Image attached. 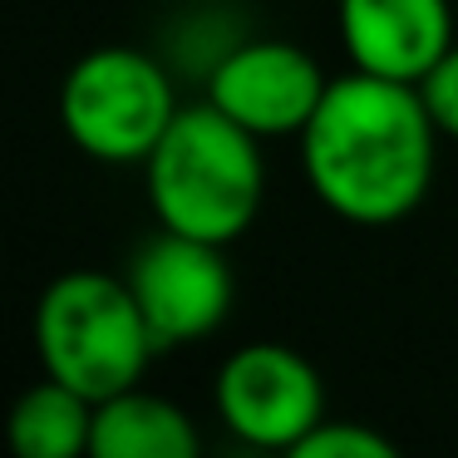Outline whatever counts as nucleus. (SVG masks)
Wrapping results in <instances>:
<instances>
[{
    "label": "nucleus",
    "instance_id": "f257e3e1",
    "mask_svg": "<svg viewBox=\"0 0 458 458\" xmlns=\"http://www.w3.org/2000/svg\"><path fill=\"white\" fill-rule=\"evenodd\" d=\"M438 123L419 84L385 74H340L301 129L306 182L335 217L355 227L404 222L434 182Z\"/></svg>",
    "mask_w": 458,
    "mask_h": 458
},
{
    "label": "nucleus",
    "instance_id": "f03ea898",
    "mask_svg": "<svg viewBox=\"0 0 458 458\" xmlns=\"http://www.w3.org/2000/svg\"><path fill=\"white\" fill-rule=\"evenodd\" d=\"M143 168L158 227L227 247L257 222L267 188L261 143L212 99L178 109Z\"/></svg>",
    "mask_w": 458,
    "mask_h": 458
},
{
    "label": "nucleus",
    "instance_id": "7ed1b4c3",
    "mask_svg": "<svg viewBox=\"0 0 458 458\" xmlns=\"http://www.w3.org/2000/svg\"><path fill=\"white\" fill-rule=\"evenodd\" d=\"M35 350L45 375L94 404L133 389L143 365L158 355L129 276L119 281L109 271H64L45 286L35 306Z\"/></svg>",
    "mask_w": 458,
    "mask_h": 458
},
{
    "label": "nucleus",
    "instance_id": "20e7f679",
    "mask_svg": "<svg viewBox=\"0 0 458 458\" xmlns=\"http://www.w3.org/2000/svg\"><path fill=\"white\" fill-rule=\"evenodd\" d=\"M178 99L163 64L129 45L89 50L70 64L60 84V123L80 153L99 163H148Z\"/></svg>",
    "mask_w": 458,
    "mask_h": 458
},
{
    "label": "nucleus",
    "instance_id": "39448f33",
    "mask_svg": "<svg viewBox=\"0 0 458 458\" xmlns=\"http://www.w3.org/2000/svg\"><path fill=\"white\" fill-rule=\"evenodd\" d=\"M129 286L158 350L202 340L227 320L237 281L217 242L163 227L129 261Z\"/></svg>",
    "mask_w": 458,
    "mask_h": 458
},
{
    "label": "nucleus",
    "instance_id": "423d86ee",
    "mask_svg": "<svg viewBox=\"0 0 458 458\" xmlns=\"http://www.w3.org/2000/svg\"><path fill=\"white\" fill-rule=\"evenodd\" d=\"M217 414L251 448H286L326 419V385L301 350L257 340L227 355L217 369Z\"/></svg>",
    "mask_w": 458,
    "mask_h": 458
},
{
    "label": "nucleus",
    "instance_id": "0eeeda50",
    "mask_svg": "<svg viewBox=\"0 0 458 458\" xmlns=\"http://www.w3.org/2000/svg\"><path fill=\"white\" fill-rule=\"evenodd\" d=\"M330 80L320 74V64L310 60L301 45L286 40H251L237 45L232 55H222L212 64L208 99L222 114L251 129L257 139H276V133H296L310 123V114L320 109Z\"/></svg>",
    "mask_w": 458,
    "mask_h": 458
},
{
    "label": "nucleus",
    "instance_id": "6e6552de",
    "mask_svg": "<svg viewBox=\"0 0 458 458\" xmlns=\"http://www.w3.org/2000/svg\"><path fill=\"white\" fill-rule=\"evenodd\" d=\"M340 40L355 70L419 84L454 45L448 0H340Z\"/></svg>",
    "mask_w": 458,
    "mask_h": 458
},
{
    "label": "nucleus",
    "instance_id": "1a4fd4ad",
    "mask_svg": "<svg viewBox=\"0 0 458 458\" xmlns=\"http://www.w3.org/2000/svg\"><path fill=\"white\" fill-rule=\"evenodd\" d=\"M94 458H192L198 428L173 399L148 389H123L94 404Z\"/></svg>",
    "mask_w": 458,
    "mask_h": 458
},
{
    "label": "nucleus",
    "instance_id": "9d476101",
    "mask_svg": "<svg viewBox=\"0 0 458 458\" xmlns=\"http://www.w3.org/2000/svg\"><path fill=\"white\" fill-rule=\"evenodd\" d=\"M11 448L21 458H74L89 454L94 438V399L70 389L64 379L45 375L15 399L11 419H5Z\"/></svg>",
    "mask_w": 458,
    "mask_h": 458
},
{
    "label": "nucleus",
    "instance_id": "9b49d317",
    "mask_svg": "<svg viewBox=\"0 0 458 458\" xmlns=\"http://www.w3.org/2000/svg\"><path fill=\"white\" fill-rule=\"evenodd\" d=\"M296 458H394V444L365 424H340L320 419L306 438L296 444Z\"/></svg>",
    "mask_w": 458,
    "mask_h": 458
},
{
    "label": "nucleus",
    "instance_id": "f8f14e48",
    "mask_svg": "<svg viewBox=\"0 0 458 458\" xmlns=\"http://www.w3.org/2000/svg\"><path fill=\"white\" fill-rule=\"evenodd\" d=\"M419 94L428 104V119L438 123L444 139H458V45H448V55L419 80Z\"/></svg>",
    "mask_w": 458,
    "mask_h": 458
}]
</instances>
